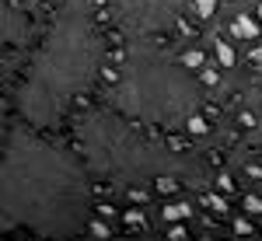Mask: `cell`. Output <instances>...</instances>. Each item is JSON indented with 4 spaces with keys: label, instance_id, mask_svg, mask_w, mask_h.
Segmentation results:
<instances>
[{
    "label": "cell",
    "instance_id": "1",
    "mask_svg": "<svg viewBox=\"0 0 262 241\" xmlns=\"http://www.w3.org/2000/svg\"><path fill=\"white\" fill-rule=\"evenodd\" d=\"M91 168L81 154L46 140L35 126H14L4 137L0 221L39 238L70 241L91 217Z\"/></svg>",
    "mask_w": 262,
    "mask_h": 241
},
{
    "label": "cell",
    "instance_id": "2",
    "mask_svg": "<svg viewBox=\"0 0 262 241\" xmlns=\"http://www.w3.org/2000/svg\"><path fill=\"white\" fill-rule=\"evenodd\" d=\"M101 53L105 42L95 18V0H56L46 35L14 87L18 116L35 129L60 126L98 80Z\"/></svg>",
    "mask_w": 262,
    "mask_h": 241
},
{
    "label": "cell",
    "instance_id": "3",
    "mask_svg": "<svg viewBox=\"0 0 262 241\" xmlns=\"http://www.w3.org/2000/svg\"><path fill=\"white\" fill-rule=\"evenodd\" d=\"M74 137L91 175L112 185L133 189L150 182H185L192 189H206L213 182L210 164L200 154L150 140L140 129H133L126 116H116V112H101V108L84 112L74 126Z\"/></svg>",
    "mask_w": 262,
    "mask_h": 241
},
{
    "label": "cell",
    "instance_id": "4",
    "mask_svg": "<svg viewBox=\"0 0 262 241\" xmlns=\"http://www.w3.org/2000/svg\"><path fill=\"white\" fill-rule=\"evenodd\" d=\"M108 101L126 119L179 129L200 116L203 87L185 67V60L171 56L150 39H129L122 56V74Z\"/></svg>",
    "mask_w": 262,
    "mask_h": 241
},
{
    "label": "cell",
    "instance_id": "5",
    "mask_svg": "<svg viewBox=\"0 0 262 241\" xmlns=\"http://www.w3.org/2000/svg\"><path fill=\"white\" fill-rule=\"evenodd\" d=\"M112 21L129 39H154L179 21L182 0H105Z\"/></svg>",
    "mask_w": 262,
    "mask_h": 241
},
{
    "label": "cell",
    "instance_id": "6",
    "mask_svg": "<svg viewBox=\"0 0 262 241\" xmlns=\"http://www.w3.org/2000/svg\"><path fill=\"white\" fill-rule=\"evenodd\" d=\"M39 0H4V42L21 46L32 32V11Z\"/></svg>",
    "mask_w": 262,
    "mask_h": 241
},
{
    "label": "cell",
    "instance_id": "7",
    "mask_svg": "<svg viewBox=\"0 0 262 241\" xmlns=\"http://www.w3.org/2000/svg\"><path fill=\"white\" fill-rule=\"evenodd\" d=\"M231 32H234V35H242V39H255V35H259V25H255L252 18H245V14H238L234 25H231Z\"/></svg>",
    "mask_w": 262,
    "mask_h": 241
},
{
    "label": "cell",
    "instance_id": "8",
    "mask_svg": "<svg viewBox=\"0 0 262 241\" xmlns=\"http://www.w3.org/2000/svg\"><path fill=\"white\" fill-rule=\"evenodd\" d=\"M192 7H196L200 18H210V14L217 11V0H192Z\"/></svg>",
    "mask_w": 262,
    "mask_h": 241
},
{
    "label": "cell",
    "instance_id": "9",
    "mask_svg": "<svg viewBox=\"0 0 262 241\" xmlns=\"http://www.w3.org/2000/svg\"><path fill=\"white\" fill-rule=\"evenodd\" d=\"M217 56H221L224 67H234V53H231V46H227V42H217Z\"/></svg>",
    "mask_w": 262,
    "mask_h": 241
},
{
    "label": "cell",
    "instance_id": "10",
    "mask_svg": "<svg viewBox=\"0 0 262 241\" xmlns=\"http://www.w3.org/2000/svg\"><path fill=\"white\" fill-rule=\"evenodd\" d=\"M248 143H252V147H259V150H262V116H259V122L252 126V137H248Z\"/></svg>",
    "mask_w": 262,
    "mask_h": 241
},
{
    "label": "cell",
    "instance_id": "11",
    "mask_svg": "<svg viewBox=\"0 0 262 241\" xmlns=\"http://www.w3.org/2000/svg\"><path fill=\"white\" fill-rule=\"evenodd\" d=\"M182 60H185V67H189V70H192V67H200V63H203V56H200V53H185Z\"/></svg>",
    "mask_w": 262,
    "mask_h": 241
},
{
    "label": "cell",
    "instance_id": "12",
    "mask_svg": "<svg viewBox=\"0 0 262 241\" xmlns=\"http://www.w3.org/2000/svg\"><path fill=\"white\" fill-rule=\"evenodd\" d=\"M252 63L262 70V46H255V49H252Z\"/></svg>",
    "mask_w": 262,
    "mask_h": 241
}]
</instances>
